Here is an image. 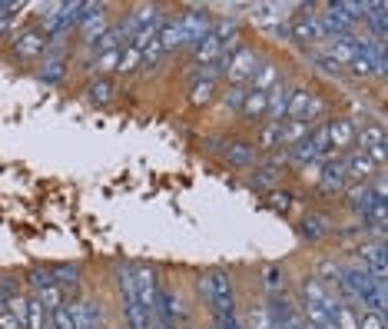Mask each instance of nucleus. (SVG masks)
I'll use <instances>...</instances> for the list:
<instances>
[{
    "label": "nucleus",
    "mask_w": 388,
    "mask_h": 329,
    "mask_svg": "<svg viewBox=\"0 0 388 329\" xmlns=\"http://www.w3.org/2000/svg\"><path fill=\"white\" fill-rule=\"evenodd\" d=\"M180 27H183V47H196L213 30V20L206 17V14H183Z\"/></svg>",
    "instance_id": "13"
},
{
    "label": "nucleus",
    "mask_w": 388,
    "mask_h": 329,
    "mask_svg": "<svg viewBox=\"0 0 388 329\" xmlns=\"http://www.w3.org/2000/svg\"><path fill=\"white\" fill-rule=\"evenodd\" d=\"M222 160L236 170H252L259 160V150L252 147V140H233L229 136V143L222 147Z\"/></svg>",
    "instance_id": "8"
},
{
    "label": "nucleus",
    "mask_w": 388,
    "mask_h": 329,
    "mask_svg": "<svg viewBox=\"0 0 388 329\" xmlns=\"http://www.w3.org/2000/svg\"><path fill=\"white\" fill-rule=\"evenodd\" d=\"M133 286H136L140 306L149 316H156V306H160V279H156V273L149 266H133Z\"/></svg>",
    "instance_id": "4"
},
{
    "label": "nucleus",
    "mask_w": 388,
    "mask_h": 329,
    "mask_svg": "<svg viewBox=\"0 0 388 329\" xmlns=\"http://www.w3.org/2000/svg\"><path fill=\"white\" fill-rule=\"evenodd\" d=\"M299 233H302L305 240L319 243V240H325V236L332 233V220H329L325 213H305L302 220H299Z\"/></svg>",
    "instance_id": "16"
},
{
    "label": "nucleus",
    "mask_w": 388,
    "mask_h": 329,
    "mask_svg": "<svg viewBox=\"0 0 388 329\" xmlns=\"http://www.w3.org/2000/svg\"><path fill=\"white\" fill-rule=\"evenodd\" d=\"M262 290L269 299H276V296H285V270L276 266V263H269V266H262Z\"/></svg>",
    "instance_id": "21"
},
{
    "label": "nucleus",
    "mask_w": 388,
    "mask_h": 329,
    "mask_svg": "<svg viewBox=\"0 0 388 329\" xmlns=\"http://www.w3.org/2000/svg\"><path fill=\"white\" fill-rule=\"evenodd\" d=\"M325 123H329V147H332V153L335 156L349 153L355 147V120L352 116H332Z\"/></svg>",
    "instance_id": "7"
},
{
    "label": "nucleus",
    "mask_w": 388,
    "mask_h": 329,
    "mask_svg": "<svg viewBox=\"0 0 388 329\" xmlns=\"http://www.w3.org/2000/svg\"><path fill=\"white\" fill-rule=\"evenodd\" d=\"M63 77V60L50 54V57L43 60V70H40V80H47V83H56V80Z\"/></svg>",
    "instance_id": "32"
},
{
    "label": "nucleus",
    "mask_w": 388,
    "mask_h": 329,
    "mask_svg": "<svg viewBox=\"0 0 388 329\" xmlns=\"http://www.w3.org/2000/svg\"><path fill=\"white\" fill-rule=\"evenodd\" d=\"M252 329H272V323H269V310H266V306H256V310H252Z\"/></svg>",
    "instance_id": "35"
},
{
    "label": "nucleus",
    "mask_w": 388,
    "mask_h": 329,
    "mask_svg": "<svg viewBox=\"0 0 388 329\" xmlns=\"http://www.w3.org/2000/svg\"><path fill=\"white\" fill-rule=\"evenodd\" d=\"M279 180H282V167H276V163H259L256 170H252V176H249V187L269 193V190L279 187Z\"/></svg>",
    "instance_id": "17"
},
{
    "label": "nucleus",
    "mask_w": 388,
    "mask_h": 329,
    "mask_svg": "<svg viewBox=\"0 0 388 329\" xmlns=\"http://www.w3.org/2000/svg\"><path fill=\"white\" fill-rule=\"evenodd\" d=\"M14 40V54H17L20 60H34L43 54V47H47V34L43 30H37V27H30V30H20L17 37H10Z\"/></svg>",
    "instance_id": "11"
},
{
    "label": "nucleus",
    "mask_w": 388,
    "mask_h": 329,
    "mask_svg": "<svg viewBox=\"0 0 388 329\" xmlns=\"http://www.w3.org/2000/svg\"><path fill=\"white\" fill-rule=\"evenodd\" d=\"M319 173H322V160H312V163L302 167V176H305L309 183H319Z\"/></svg>",
    "instance_id": "37"
},
{
    "label": "nucleus",
    "mask_w": 388,
    "mask_h": 329,
    "mask_svg": "<svg viewBox=\"0 0 388 329\" xmlns=\"http://www.w3.org/2000/svg\"><path fill=\"white\" fill-rule=\"evenodd\" d=\"M163 60H166V50H163V43H160V37H156L147 50H143V70H147V74L149 70H156Z\"/></svg>",
    "instance_id": "30"
},
{
    "label": "nucleus",
    "mask_w": 388,
    "mask_h": 329,
    "mask_svg": "<svg viewBox=\"0 0 388 329\" xmlns=\"http://www.w3.org/2000/svg\"><path fill=\"white\" fill-rule=\"evenodd\" d=\"M345 183H349V176H345V167H342V156H329V160H322L319 190H322V193H342Z\"/></svg>",
    "instance_id": "10"
},
{
    "label": "nucleus",
    "mask_w": 388,
    "mask_h": 329,
    "mask_svg": "<svg viewBox=\"0 0 388 329\" xmlns=\"http://www.w3.org/2000/svg\"><path fill=\"white\" fill-rule=\"evenodd\" d=\"M229 143V136H206L203 140V150L206 153H222V147Z\"/></svg>",
    "instance_id": "36"
},
{
    "label": "nucleus",
    "mask_w": 388,
    "mask_h": 329,
    "mask_svg": "<svg viewBox=\"0 0 388 329\" xmlns=\"http://www.w3.org/2000/svg\"><path fill=\"white\" fill-rule=\"evenodd\" d=\"M50 276H54L56 290L63 293V299H67V296H74V293L80 290V270H76V266H54Z\"/></svg>",
    "instance_id": "22"
},
{
    "label": "nucleus",
    "mask_w": 388,
    "mask_h": 329,
    "mask_svg": "<svg viewBox=\"0 0 388 329\" xmlns=\"http://www.w3.org/2000/svg\"><path fill=\"white\" fill-rule=\"evenodd\" d=\"M0 329H27V326H23L20 319H14L10 312H3V316H0Z\"/></svg>",
    "instance_id": "38"
},
{
    "label": "nucleus",
    "mask_w": 388,
    "mask_h": 329,
    "mask_svg": "<svg viewBox=\"0 0 388 329\" xmlns=\"http://www.w3.org/2000/svg\"><path fill=\"white\" fill-rule=\"evenodd\" d=\"M358 329H385V316H378V312H371V310H362Z\"/></svg>",
    "instance_id": "34"
},
{
    "label": "nucleus",
    "mask_w": 388,
    "mask_h": 329,
    "mask_svg": "<svg viewBox=\"0 0 388 329\" xmlns=\"http://www.w3.org/2000/svg\"><path fill=\"white\" fill-rule=\"evenodd\" d=\"M7 303H10V296H3V293H0V316L7 312Z\"/></svg>",
    "instance_id": "39"
},
{
    "label": "nucleus",
    "mask_w": 388,
    "mask_h": 329,
    "mask_svg": "<svg viewBox=\"0 0 388 329\" xmlns=\"http://www.w3.org/2000/svg\"><path fill=\"white\" fill-rule=\"evenodd\" d=\"M246 94H249V87H229V90L222 94V110H229V114H239L242 103H246Z\"/></svg>",
    "instance_id": "29"
},
{
    "label": "nucleus",
    "mask_w": 388,
    "mask_h": 329,
    "mask_svg": "<svg viewBox=\"0 0 388 329\" xmlns=\"http://www.w3.org/2000/svg\"><path fill=\"white\" fill-rule=\"evenodd\" d=\"M349 206L358 216H365L371 206H375V193H371L369 183H355V187H352L349 190Z\"/></svg>",
    "instance_id": "23"
},
{
    "label": "nucleus",
    "mask_w": 388,
    "mask_h": 329,
    "mask_svg": "<svg viewBox=\"0 0 388 329\" xmlns=\"http://www.w3.org/2000/svg\"><path fill=\"white\" fill-rule=\"evenodd\" d=\"M309 100H312V90H309V87H292V90H289V100H285V120H305Z\"/></svg>",
    "instance_id": "20"
},
{
    "label": "nucleus",
    "mask_w": 388,
    "mask_h": 329,
    "mask_svg": "<svg viewBox=\"0 0 388 329\" xmlns=\"http://www.w3.org/2000/svg\"><path fill=\"white\" fill-rule=\"evenodd\" d=\"M355 143H362L358 150H365V153L375 160V167L382 170L385 167V127L382 123H362V127H355Z\"/></svg>",
    "instance_id": "5"
},
{
    "label": "nucleus",
    "mask_w": 388,
    "mask_h": 329,
    "mask_svg": "<svg viewBox=\"0 0 388 329\" xmlns=\"http://www.w3.org/2000/svg\"><path fill=\"white\" fill-rule=\"evenodd\" d=\"M325 37V30H322V20L319 14H299V17L289 20V43H299V47H315V43H322Z\"/></svg>",
    "instance_id": "3"
},
{
    "label": "nucleus",
    "mask_w": 388,
    "mask_h": 329,
    "mask_svg": "<svg viewBox=\"0 0 388 329\" xmlns=\"http://www.w3.org/2000/svg\"><path fill=\"white\" fill-rule=\"evenodd\" d=\"M315 123L309 120H282V134H279V150H292L296 143H302L305 136L312 134Z\"/></svg>",
    "instance_id": "15"
},
{
    "label": "nucleus",
    "mask_w": 388,
    "mask_h": 329,
    "mask_svg": "<svg viewBox=\"0 0 388 329\" xmlns=\"http://www.w3.org/2000/svg\"><path fill=\"white\" fill-rule=\"evenodd\" d=\"M140 67H143V54L127 43V47L120 50V67H116V70H120V74H136Z\"/></svg>",
    "instance_id": "28"
},
{
    "label": "nucleus",
    "mask_w": 388,
    "mask_h": 329,
    "mask_svg": "<svg viewBox=\"0 0 388 329\" xmlns=\"http://www.w3.org/2000/svg\"><path fill=\"white\" fill-rule=\"evenodd\" d=\"M252 14L249 17L256 20L259 27H279V23H289L292 20V10H296V3H256V7H249Z\"/></svg>",
    "instance_id": "9"
},
{
    "label": "nucleus",
    "mask_w": 388,
    "mask_h": 329,
    "mask_svg": "<svg viewBox=\"0 0 388 329\" xmlns=\"http://www.w3.org/2000/svg\"><path fill=\"white\" fill-rule=\"evenodd\" d=\"M216 90H219V83L196 77L193 80V87H189V103H193V107H206V103L216 100Z\"/></svg>",
    "instance_id": "24"
},
{
    "label": "nucleus",
    "mask_w": 388,
    "mask_h": 329,
    "mask_svg": "<svg viewBox=\"0 0 388 329\" xmlns=\"http://www.w3.org/2000/svg\"><path fill=\"white\" fill-rule=\"evenodd\" d=\"M67 310H70V316H74L76 329H100V319H103V312L96 310L90 299H80V303L67 306Z\"/></svg>",
    "instance_id": "19"
},
{
    "label": "nucleus",
    "mask_w": 388,
    "mask_h": 329,
    "mask_svg": "<svg viewBox=\"0 0 388 329\" xmlns=\"http://www.w3.org/2000/svg\"><path fill=\"white\" fill-rule=\"evenodd\" d=\"M292 200H296V196L289 193V190H279V187L266 193V203H269L276 213H289V210H292Z\"/></svg>",
    "instance_id": "31"
},
{
    "label": "nucleus",
    "mask_w": 388,
    "mask_h": 329,
    "mask_svg": "<svg viewBox=\"0 0 388 329\" xmlns=\"http://www.w3.org/2000/svg\"><path fill=\"white\" fill-rule=\"evenodd\" d=\"M279 134H282V123H262L252 147L259 153H272V150H279Z\"/></svg>",
    "instance_id": "26"
},
{
    "label": "nucleus",
    "mask_w": 388,
    "mask_h": 329,
    "mask_svg": "<svg viewBox=\"0 0 388 329\" xmlns=\"http://www.w3.org/2000/svg\"><path fill=\"white\" fill-rule=\"evenodd\" d=\"M83 94H87L90 103H110V100L116 97V87H113V80H107V77H93Z\"/></svg>",
    "instance_id": "25"
},
{
    "label": "nucleus",
    "mask_w": 388,
    "mask_h": 329,
    "mask_svg": "<svg viewBox=\"0 0 388 329\" xmlns=\"http://www.w3.org/2000/svg\"><path fill=\"white\" fill-rule=\"evenodd\" d=\"M266 103H269V94H256V90H249L239 114L246 116V120H252V123H262V116H266Z\"/></svg>",
    "instance_id": "27"
},
{
    "label": "nucleus",
    "mask_w": 388,
    "mask_h": 329,
    "mask_svg": "<svg viewBox=\"0 0 388 329\" xmlns=\"http://www.w3.org/2000/svg\"><path fill=\"white\" fill-rule=\"evenodd\" d=\"M200 293L206 296L209 310L216 312V319L222 316H236V293H233V279L226 270H209L200 279Z\"/></svg>",
    "instance_id": "1"
},
{
    "label": "nucleus",
    "mask_w": 388,
    "mask_h": 329,
    "mask_svg": "<svg viewBox=\"0 0 388 329\" xmlns=\"http://www.w3.org/2000/svg\"><path fill=\"white\" fill-rule=\"evenodd\" d=\"M47 323H50V329H76L74 316H70V310H67V306H60V310L50 312V316H47Z\"/></svg>",
    "instance_id": "33"
},
{
    "label": "nucleus",
    "mask_w": 388,
    "mask_h": 329,
    "mask_svg": "<svg viewBox=\"0 0 388 329\" xmlns=\"http://www.w3.org/2000/svg\"><path fill=\"white\" fill-rule=\"evenodd\" d=\"M279 83H282V80H279V63H276V60H262V63L256 67V74L249 77L246 87H249V90H256V94H269V90L279 87Z\"/></svg>",
    "instance_id": "14"
},
{
    "label": "nucleus",
    "mask_w": 388,
    "mask_h": 329,
    "mask_svg": "<svg viewBox=\"0 0 388 329\" xmlns=\"http://www.w3.org/2000/svg\"><path fill=\"white\" fill-rule=\"evenodd\" d=\"M358 266L369 270L371 279L385 283V243H382V240H378V243H365V246L358 250Z\"/></svg>",
    "instance_id": "12"
},
{
    "label": "nucleus",
    "mask_w": 388,
    "mask_h": 329,
    "mask_svg": "<svg viewBox=\"0 0 388 329\" xmlns=\"http://www.w3.org/2000/svg\"><path fill=\"white\" fill-rule=\"evenodd\" d=\"M259 67V54L252 47H236L233 54H229V63H226V80H229V87H246L249 77L256 74Z\"/></svg>",
    "instance_id": "2"
},
{
    "label": "nucleus",
    "mask_w": 388,
    "mask_h": 329,
    "mask_svg": "<svg viewBox=\"0 0 388 329\" xmlns=\"http://www.w3.org/2000/svg\"><path fill=\"white\" fill-rule=\"evenodd\" d=\"M322 57H329L342 70V67H349L352 60H355V47H352V37H332L325 43V54Z\"/></svg>",
    "instance_id": "18"
},
{
    "label": "nucleus",
    "mask_w": 388,
    "mask_h": 329,
    "mask_svg": "<svg viewBox=\"0 0 388 329\" xmlns=\"http://www.w3.org/2000/svg\"><path fill=\"white\" fill-rule=\"evenodd\" d=\"M342 167H345V176L355 180V183H371V176L382 173V170L375 167V160H371L365 150H358V147H352L349 153H342Z\"/></svg>",
    "instance_id": "6"
}]
</instances>
